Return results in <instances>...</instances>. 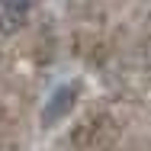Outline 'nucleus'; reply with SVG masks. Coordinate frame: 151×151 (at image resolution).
<instances>
[{
	"label": "nucleus",
	"mask_w": 151,
	"mask_h": 151,
	"mask_svg": "<svg viewBox=\"0 0 151 151\" xmlns=\"http://www.w3.org/2000/svg\"><path fill=\"white\" fill-rule=\"evenodd\" d=\"M35 6V0H0V32L13 35L29 23V13Z\"/></svg>",
	"instance_id": "nucleus-1"
}]
</instances>
